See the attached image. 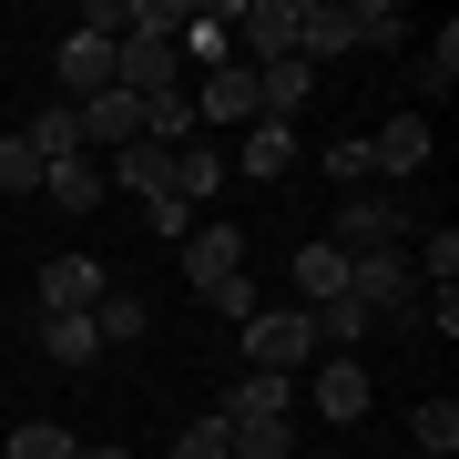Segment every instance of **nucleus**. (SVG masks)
Wrapping results in <instances>:
<instances>
[{
  "label": "nucleus",
  "mask_w": 459,
  "mask_h": 459,
  "mask_svg": "<svg viewBox=\"0 0 459 459\" xmlns=\"http://www.w3.org/2000/svg\"><path fill=\"white\" fill-rule=\"evenodd\" d=\"M235 358H246L255 377H296L316 358V327H307V307H255L246 327H235Z\"/></svg>",
  "instance_id": "1"
},
{
  "label": "nucleus",
  "mask_w": 459,
  "mask_h": 459,
  "mask_svg": "<svg viewBox=\"0 0 459 459\" xmlns=\"http://www.w3.org/2000/svg\"><path fill=\"white\" fill-rule=\"evenodd\" d=\"M347 296H358L377 327H419V276H409V255H347Z\"/></svg>",
  "instance_id": "2"
},
{
  "label": "nucleus",
  "mask_w": 459,
  "mask_h": 459,
  "mask_svg": "<svg viewBox=\"0 0 459 459\" xmlns=\"http://www.w3.org/2000/svg\"><path fill=\"white\" fill-rule=\"evenodd\" d=\"M225 62H246V72L296 62V0H235V51Z\"/></svg>",
  "instance_id": "3"
},
{
  "label": "nucleus",
  "mask_w": 459,
  "mask_h": 459,
  "mask_svg": "<svg viewBox=\"0 0 459 459\" xmlns=\"http://www.w3.org/2000/svg\"><path fill=\"white\" fill-rule=\"evenodd\" d=\"M398 235H409V204H398V195H347L327 246L337 255H398Z\"/></svg>",
  "instance_id": "4"
},
{
  "label": "nucleus",
  "mask_w": 459,
  "mask_h": 459,
  "mask_svg": "<svg viewBox=\"0 0 459 459\" xmlns=\"http://www.w3.org/2000/svg\"><path fill=\"white\" fill-rule=\"evenodd\" d=\"M102 286H113L102 255H51V265H41V316H92Z\"/></svg>",
  "instance_id": "5"
},
{
  "label": "nucleus",
  "mask_w": 459,
  "mask_h": 459,
  "mask_svg": "<svg viewBox=\"0 0 459 459\" xmlns=\"http://www.w3.org/2000/svg\"><path fill=\"white\" fill-rule=\"evenodd\" d=\"M72 123H82V153H123V143H143V102H133L123 82L92 92V102H72Z\"/></svg>",
  "instance_id": "6"
},
{
  "label": "nucleus",
  "mask_w": 459,
  "mask_h": 459,
  "mask_svg": "<svg viewBox=\"0 0 459 459\" xmlns=\"http://www.w3.org/2000/svg\"><path fill=\"white\" fill-rule=\"evenodd\" d=\"M113 82H123L133 102H153V92H174V82H184V51H174V41H143V31H133V41L113 51Z\"/></svg>",
  "instance_id": "7"
},
{
  "label": "nucleus",
  "mask_w": 459,
  "mask_h": 459,
  "mask_svg": "<svg viewBox=\"0 0 459 459\" xmlns=\"http://www.w3.org/2000/svg\"><path fill=\"white\" fill-rule=\"evenodd\" d=\"M51 72H62V102H92V92H113V41H92V31H62Z\"/></svg>",
  "instance_id": "8"
},
{
  "label": "nucleus",
  "mask_w": 459,
  "mask_h": 459,
  "mask_svg": "<svg viewBox=\"0 0 459 459\" xmlns=\"http://www.w3.org/2000/svg\"><path fill=\"white\" fill-rule=\"evenodd\" d=\"M184 276H195V296L225 286V276H246V235H235V225H195V235H184Z\"/></svg>",
  "instance_id": "9"
},
{
  "label": "nucleus",
  "mask_w": 459,
  "mask_h": 459,
  "mask_svg": "<svg viewBox=\"0 0 459 459\" xmlns=\"http://www.w3.org/2000/svg\"><path fill=\"white\" fill-rule=\"evenodd\" d=\"M195 123H265V113H255V72H246V62L204 72V82H195Z\"/></svg>",
  "instance_id": "10"
},
{
  "label": "nucleus",
  "mask_w": 459,
  "mask_h": 459,
  "mask_svg": "<svg viewBox=\"0 0 459 459\" xmlns=\"http://www.w3.org/2000/svg\"><path fill=\"white\" fill-rule=\"evenodd\" d=\"M102 184H123V195H164V184H174V143H123V153H102Z\"/></svg>",
  "instance_id": "11"
},
{
  "label": "nucleus",
  "mask_w": 459,
  "mask_h": 459,
  "mask_svg": "<svg viewBox=\"0 0 459 459\" xmlns=\"http://www.w3.org/2000/svg\"><path fill=\"white\" fill-rule=\"evenodd\" d=\"M368 153H377V174H419L429 164V113H388L368 133Z\"/></svg>",
  "instance_id": "12"
},
{
  "label": "nucleus",
  "mask_w": 459,
  "mask_h": 459,
  "mask_svg": "<svg viewBox=\"0 0 459 459\" xmlns=\"http://www.w3.org/2000/svg\"><path fill=\"white\" fill-rule=\"evenodd\" d=\"M316 409H327L337 429H358L368 419V368L358 358H327V368H316Z\"/></svg>",
  "instance_id": "13"
},
{
  "label": "nucleus",
  "mask_w": 459,
  "mask_h": 459,
  "mask_svg": "<svg viewBox=\"0 0 459 459\" xmlns=\"http://www.w3.org/2000/svg\"><path fill=\"white\" fill-rule=\"evenodd\" d=\"M41 195L62 204V214H92L113 184H102V164H92V153H72V164H51V174H41Z\"/></svg>",
  "instance_id": "14"
},
{
  "label": "nucleus",
  "mask_w": 459,
  "mask_h": 459,
  "mask_svg": "<svg viewBox=\"0 0 459 459\" xmlns=\"http://www.w3.org/2000/svg\"><path fill=\"white\" fill-rule=\"evenodd\" d=\"M21 143H31V164H41V174H51V164H72V153H82V123H72V102L31 113V133H21Z\"/></svg>",
  "instance_id": "15"
},
{
  "label": "nucleus",
  "mask_w": 459,
  "mask_h": 459,
  "mask_svg": "<svg viewBox=\"0 0 459 459\" xmlns=\"http://www.w3.org/2000/svg\"><path fill=\"white\" fill-rule=\"evenodd\" d=\"M327 296H347V255L316 235V246L296 255V307H327Z\"/></svg>",
  "instance_id": "16"
},
{
  "label": "nucleus",
  "mask_w": 459,
  "mask_h": 459,
  "mask_svg": "<svg viewBox=\"0 0 459 459\" xmlns=\"http://www.w3.org/2000/svg\"><path fill=\"white\" fill-rule=\"evenodd\" d=\"M92 327H102V347H133L153 327V296H133V286H102V307H92Z\"/></svg>",
  "instance_id": "17"
},
{
  "label": "nucleus",
  "mask_w": 459,
  "mask_h": 459,
  "mask_svg": "<svg viewBox=\"0 0 459 459\" xmlns=\"http://www.w3.org/2000/svg\"><path fill=\"white\" fill-rule=\"evenodd\" d=\"M41 358L51 368H92L102 358V327H92V316H41Z\"/></svg>",
  "instance_id": "18"
},
{
  "label": "nucleus",
  "mask_w": 459,
  "mask_h": 459,
  "mask_svg": "<svg viewBox=\"0 0 459 459\" xmlns=\"http://www.w3.org/2000/svg\"><path fill=\"white\" fill-rule=\"evenodd\" d=\"M296 409V388H286V377H235V388H225V409H214V419H286Z\"/></svg>",
  "instance_id": "19"
},
{
  "label": "nucleus",
  "mask_w": 459,
  "mask_h": 459,
  "mask_svg": "<svg viewBox=\"0 0 459 459\" xmlns=\"http://www.w3.org/2000/svg\"><path fill=\"white\" fill-rule=\"evenodd\" d=\"M307 327H316V347H358V337L377 327V316L358 307V296H327V307H307Z\"/></svg>",
  "instance_id": "20"
},
{
  "label": "nucleus",
  "mask_w": 459,
  "mask_h": 459,
  "mask_svg": "<svg viewBox=\"0 0 459 459\" xmlns=\"http://www.w3.org/2000/svg\"><path fill=\"white\" fill-rule=\"evenodd\" d=\"M246 174H255V184L296 174V133H286V123H255V133H246Z\"/></svg>",
  "instance_id": "21"
},
{
  "label": "nucleus",
  "mask_w": 459,
  "mask_h": 459,
  "mask_svg": "<svg viewBox=\"0 0 459 459\" xmlns=\"http://www.w3.org/2000/svg\"><path fill=\"white\" fill-rule=\"evenodd\" d=\"M214 184H225V153H214L204 133H195V143L174 153V184H164V195H214Z\"/></svg>",
  "instance_id": "22"
},
{
  "label": "nucleus",
  "mask_w": 459,
  "mask_h": 459,
  "mask_svg": "<svg viewBox=\"0 0 459 459\" xmlns=\"http://www.w3.org/2000/svg\"><path fill=\"white\" fill-rule=\"evenodd\" d=\"M409 439H419L429 459H449V449H459V398H419V419H409Z\"/></svg>",
  "instance_id": "23"
},
{
  "label": "nucleus",
  "mask_w": 459,
  "mask_h": 459,
  "mask_svg": "<svg viewBox=\"0 0 459 459\" xmlns=\"http://www.w3.org/2000/svg\"><path fill=\"white\" fill-rule=\"evenodd\" d=\"M347 31H358V51H388L398 31H409V11H388V0H347Z\"/></svg>",
  "instance_id": "24"
},
{
  "label": "nucleus",
  "mask_w": 459,
  "mask_h": 459,
  "mask_svg": "<svg viewBox=\"0 0 459 459\" xmlns=\"http://www.w3.org/2000/svg\"><path fill=\"white\" fill-rule=\"evenodd\" d=\"M72 449H82L72 429H51V419H21V429H11V449H0V459H72Z\"/></svg>",
  "instance_id": "25"
},
{
  "label": "nucleus",
  "mask_w": 459,
  "mask_h": 459,
  "mask_svg": "<svg viewBox=\"0 0 459 459\" xmlns=\"http://www.w3.org/2000/svg\"><path fill=\"white\" fill-rule=\"evenodd\" d=\"M449 82H459V31L439 21V41L419 51V92H449Z\"/></svg>",
  "instance_id": "26"
},
{
  "label": "nucleus",
  "mask_w": 459,
  "mask_h": 459,
  "mask_svg": "<svg viewBox=\"0 0 459 459\" xmlns=\"http://www.w3.org/2000/svg\"><path fill=\"white\" fill-rule=\"evenodd\" d=\"M327 174H337V184H377V153H368V133H337V143H327Z\"/></svg>",
  "instance_id": "27"
},
{
  "label": "nucleus",
  "mask_w": 459,
  "mask_h": 459,
  "mask_svg": "<svg viewBox=\"0 0 459 459\" xmlns=\"http://www.w3.org/2000/svg\"><path fill=\"white\" fill-rule=\"evenodd\" d=\"M0 195H41V164H31L21 133H0Z\"/></svg>",
  "instance_id": "28"
},
{
  "label": "nucleus",
  "mask_w": 459,
  "mask_h": 459,
  "mask_svg": "<svg viewBox=\"0 0 459 459\" xmlns=\"http://www.w3.org/2000/svg\"><path fill=\"white\" fill-rule=\"evenodd\" d=\"M204 307L225 316V327H246V316H255V276H225V286H204Z\"/></svg>",
  "instance_id": "29"
},
{
  "label": "nucleus",
  "mask_w": 459,
  "mask_h": 459,
  "mask_svg": "<svg viewBox=\"0 0 459 459\" xmlns=\"http://www.w3.org/2000/svg\"><path fill=\"white\" fill-rule=\"evenodd\" d=\"M143 225H153V235H174V246H184V235H195V204H184V195H143Z\"/></svg>",
  "instance_id": "30"
},
{
  "label": "nucleus",
  "mask_w": 459,
  "mask_h": 459,
  "mask_svg": "<svg viewBox=\"0 0 459 459\" xmlns=\"http://www.w3.org/2000/svg\"><path fill=\"white\" fill-rule=\"evenodd\" d=\"M174 459H225V419H195V429L174 439Z\"/></svg>",
  "instance_id": "31"
},
{
  "label": "nucleus",
  "mask_w": 459,
  "mask_h": 459,
  "mask_svg": "<svg viewBox=\"0 0 459 459\" xmlns=\"http://www.w3.org/2000/svg\"><path fill=\"white\" fill-rule=\"evenodd\" d=\"M72 459H133L123 439H82V449H72Z\"/></svg>",
  "instance_id": "32"
}]
</instances>
